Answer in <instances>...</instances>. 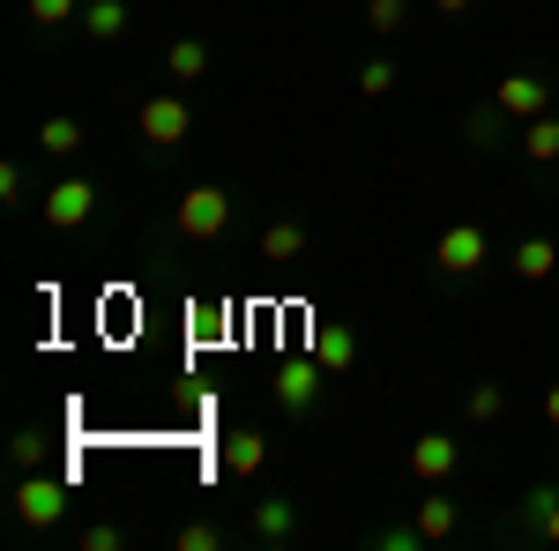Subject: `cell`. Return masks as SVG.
I'll return each mask as SVG.
<instances>
[{
	"label": "cell",
	"mask_w": 559,
	"mask_h": 551,
	"mask_svg": "<svg viewBox=\"0 0 559 551\" xmlns=\"http://www.w3.org/2000/svg\"><path fill=\"white\" fill-rule=\"evenodd\" d=\"M261 463H269V440H261V432H231V440H224V469H231V477H261Z\"/></svg>",
	"instance_id": "12"
},
{
	"label": "cell",
	"mask_w": 559,
	"mask_h": 551,
	"mask_svg": "<svg viewBox=\"0 0 559 551\" xmlns=\"http://www.w3.org/2000/svg\"><path fill=\"white\" fill-rule=\"evenodd\" d=\"M165 68H173V83H202V75H210V45H202V38H179L173 52H165Z\"/></svg>",
	"instance_id": "15"
},
{
	"label": "cell",
	"mask_w": 559,
	"mask_h": 551,
	"mask_svg": "<svg viewBox=\"0 0 559 551\" xmlns=\"http://www.w3.org/2000/svg\"><path fill=\"white\" fill-rule=\"evenodd\" d=\"M395 89V60H366L358 68V97H388Z\"/></svg>",
	"instance_id": "24"
},
{
	"label": "cell",
	"mask_w": 559,
	"mask_h": 551,
	"mask_svg": "<svg viewBox=\"0 0 559 551\" xmlns=\"http://www.w3.org/2000/svg\"><path fill=\"white\" fill-rule=\"evenodd\" d=\"M411 522H418V537H426V544H448V537H455V529H463V507H455V500H448V492H440V484H432L426 500H418V507H411Z\"/></svg>",
	"instance_id": "9"
},
{
	"label": "cell",
	"mask_w": 559,
	"mask_h": 551,
	"mask_svg": "<svg viewBox=\"0 0 559 551\" xmlns=\"http://www.w3.org/2000/svg\"><path fill=\"white\" fill-rule=\"evenodd\" d=\"M432 261H440V276H471V268H485V231H477V224H448V231L432 239Z\"/></svg>",
	"instance_id": "7"
},
{
	"label": "cell",
	"mask_w": 559,
	"mask_h": 551,
	"mask_svg": "<svg viewBox=\"0 0 559 551\" xmlns=\"http://www.w3.org/2000/svg\"><path fill=\"white\" fill-rule=\"evenodd\" d=\"M83 31L97 45H112L120 31H128V0H90V8H83Z\"/></svg>",
	"instance_id": "13"
},
{
	"label": "cell",
	"mask_w": 559,
	"mask_h": 551,
	"mask_svg": "<svg viewBox=\"0 0 559 551\" xmlns=\"http://www.w3.org/2000/svg\"><path fill=\"white\" fill-rule=\"evenodd\" d=\"M321 387H329V366H321L313 350L276 366V403H284V418H306V410L321 403Z\"/></svg>",
	"instance_id": "3"
},
{
	"label": "cell",
	"mask_w": 559,
	"mask_h": 551,
	"mask_svg": "<svg viewBox=\"0 0 559 551\" xmlns=\"http://www.w3.org/2000/svg\"><path fill=\"white\" fill-rule=\"evenodd\" d=\"M545 424H552V432H559V381L545 387Z\"/></svg>",
	"instance_id": "31"
},
{
	"label": "cell",
	"mask_w": 559,
	"mask_h": 551,
	"mask_svg": "<svg viewBox=\"0 0 559 551\" xmlns=\"http://www.w3.org/2000/svg\"><path fill=\"white\" fill-rule=\"evenodd\" d=\"M23 8H31V23H45V31H60V23L83 15V0H23Z\"/></svg>",
	"instance_id": "23"
},
{
	"label": "cell",
	"mask_w": 559,
	"mask_h": 551,
	"mask_svg": "<svg viewBox=\"0 0 559 551\" xmlns=\"http://www.w3.org/2000/svg\"><path fill=\"white\" fill-rule=\"evenodd\" d=\"M15 522H23V529H60V522H68V477L23 469V484H15Z\"/></svg>",
	"instance_id": "1"
},
{
	"label": "cell",
	"mask_w": 559,
	"mask_h": 551,
	"mask_svg": "<svg viewBox=\"0 0 559 551\" xmlns=\"http://www.w3.org/2000/svg\"><path fill=\"white\" fill-rule=\"evenodd\" d=\"M432 8H440V15H471V0H432Z\"/></svg>",
	"instance_id": "32"
},
{
	"label": "cell",
	"mask_w": 559,
	"mask_h": 551,
	"mask_svg": "<svg viewBox=\"0 0 559 551\" xmlns=\"http://www.w3.org/2000/svg\"><path fill=\"white\" fill-rule=\"evenodd\" d=\"M411 23V0H366V31H381V38H395Z\"/></svg>",
	"instance_id": "19"
},
{
	"label": "cell",
	"mask_w": 559,
	"mask_h": 551,
	"mask_svg": "<svg viewBox=\"0 0 559 551\" xmlns=\"http://www.w3.org/2000/svg\"><path fill=\"white\" fill-rule=\"evenodd\" d=\"M500 410H508V395H500L492 381H477V387H471V418H477V424H492Z\"/></svg>",
	"instance_id": "25"
},
{
	"label": "cell",
	"mask_w": 559,
	"mask_h": 551,
	"mask_svg": "<svg viewBox=\"0 0 559 551\" xmlns=\"http://www.w3.org/2000/svg\"><path fill=\"white\" fill-rule=\"evenodd\" d=\"M8 455H15V469H45L52 440H45V432H15V440H8Z\"/></svg>",
	"instance_id": "22"
},
{
	"label": "cell",
	"mask_w": 559,
	"mask_h": 551,
	"mask_svg": "<svg viewBox=\"0 0 559 551\" xmlns=\"http://www.w3.org/2000/svg\"><path fill=\"white\" fill-rule=\"evenodd\" d=\"M38 149H45V157H75V149H83V120L52 112V120L38 128Z\"/></svg>",
	"instance_id": "17"
},
{
	"label": "cell",
	"mask_w": 559,
	"mask_h": 551,
	"mask_svg": "<svg viewBox=\"0 0 559 551\" xmlns=\"http://www.w3.org/2000/svg\"><path fill=\"white\" fill-rule=\"evenodd\" d=\"M75 544H83V551H120V529H112V522H90Z\"/></svg>",
	"instance_id": "28"
},
{
	"label": "cell",
	"mask_w": 559,
	"mask_h": 551,
	"mask_svg": "<svg viewBox=\"0 0 559 551\" xmlns=\"http://www.w3.org/2000/svg\"><path fill=\"white\" fill-rule=\"evenodd\" d=\"M299 254H306V231H299V224H292V216L261 231V261H276V268H284V261H299Z\"/></svg>",
	"instance_id": "16"
},
{
	"label": "cell",
	"mask_w": 559,
	"mask_h": 551,
	"mask_svg": "<svg viewBox=\"0 0 559 551\" xmlns=\"http://www.w3.org/2000/svg\"><path fill=\"white\" fill-rule=\"evenodd\" d=\"M187 321H194V336H202V343H216V336H231V313H216L210 298H194V306H187Z\"/></svg>",
	"instance_id": "21"
},
{
	"label": "cell",
	"mask_w": 559,
	"mask_h": 551,
	"mask_svg": "<svg viewBox=\"0 0 559 551\" xmlns=\"http://www.w3.org/2000/svg\"><path fill=\"white\" fill-rule=\"evenodd\" d=\"M381 544L388 551H418L426 537H418V522H395V529H381Z\"/></svg>",
	"instance_id": "29"
},
{
	"label": "cell",
	"mask_w": 559,
	"mask_h": 551,
	"mask_svg": "<svg viewBox=\"0 0 559 551\" xmlns=\"http://www.w3.org/2000/svg\"><path fill=\"white\" fill-rule=\"evenodd\" d=\"M292 529H299V514L284 507V500H254V537L276 544V537H292Z\"/></svg>",
	"instance_id": "18"
},
{
	"label": "cell",
	"mask_w": 559,
	"mask_h": 551,
	"mask_svg": "<svg viewBox=\"0 0 559 551\" xmlns=\"http://www.w3.org/2000/svg\"><path fill=\"white\" fill-rule=\"evenodd\" d=\"M403 469H411L418 484H448V477L463 469V440H455V432H418L411 455H403Z\"/></svg>",
	"instance_id": "5"
},
{
	"label": "cell",
	"mask_w": 559,
	"mask_h": 551,
	"mask_svg": "<svg viewBox=\"0 0 559 551\" xmlns=\"http://www.w3.org/2000/svg\"><path fill=\"white\" fill-rule=\"evenodd\" d=\"M552 484H537V492H530V500H522V522H530V529H545V514H552Z\"/></svg>",
	"instance_id": "27"
},
{
	"label": "cell",
	"mask_w": 559,
	"mask_h": 551,
	"mask_svg": "<svg viewBox=\"0 0 559 551\" xmlns=\"http://www.w3.org/2000/svg\"><path fill=\"white\" fill-rule=\"evenodd\" d=\"M500 128H508V112H500V105H485V112H471V120H463L471 149H492V142H500Z\"/></svg>",
	"instance_id": "20"
},
{
	"label": "cell",
	"mask_w": 559,
	"mask_h": 551,
	"mask_svg": "<svg viewBox=\"0 0 559 551\" xmlns=\"http://www.w3.org/2000/svg\"><path fill=\"white\" fill-rule=\"evenodd\" d=\"M537 537H545V544L559 551V500H552V514H545V529H537Z\"/></svg>",
	"instance_id": "30"
},
{
	"label": "cell",
	"mask_w": 559,
	"mask_h": 551,
	"mask_svg": "<svg viewBox=\"0 0 559 551\" xmlns=\"http://www.w3.org/2000/svg\"><path fill=\"white\" fill-rule=\"evenodd\" d=\"M134 128H142V142H150V149H179V142L194 134V112H187V97H142Z\"/></svg>",
	"instance_id": "4"
},
{
	"label": "cell",
	"mask_w": 559,
	"mask_h": 551,
	"mask_svg": "<svg viewBox=\"0 0 559 551\" xmlns=\"http://www.w3.org/2000/svg\"><path fill=\"white\" fill-rule=\"evenodd\" d=\"M552 268H559V247H552V239H522V247H515V276H522V284H545Z\"/></svg>",
	"instance_id": "14"
},
{
	"label": "cell",
	"mask_w": 559,
	"mask_h": 551,
	"mask_svg": "<svg viewBox=\"0 0 559 551\" xmlns=\"http://www.w3.org/2000/svg\"><path fill=\"white\" fill-rule=\"evenodd\" d=\"M90 209H97V187H90L83 171H75V179H60V187H45V224H52V231L90 224Z\"/></svg>",
	"instance_id": "6"
},
{
	"label": "cell",
	"mask_w": 559,
	"mask_h": 551,
	"mask_svg": "<svg viewBox=\"0 0 559 551\" xmlns=\"http://www.w3.org/2000/svg\"><path fill=\"white\" fill-rule=\"evenodd\" d=\"M313 358H321L329 373H350V366H358V336L336 328V321H313Z\"/></svg>",
	"instance_id": "10"
},
{
	"label": "cell",
	"mask_w": 559,
	"mask_h": 551,
	"mask_svg": "<svg viewBox=\"0 0 559 551\" xmlns=\"http://www.w3.org/2000/svg\"><path fill=\"white\" fill-rule=\"evenodd\" d=\"M173 544H179V551H216V544H224V529H216V522H187Z\"/></svg>",
	"instance_id": "26"
},
{
	"label": "cell",
	"mask_w": 559,
	"mask_h": 551,
	"mask_svg": "<svg viewBox=\"0 0 559 551\" xmlns=\"http://www.w3.org/2000/svg\"><path fill=\"white\" fill-rule=\"evenodd\" d=\"M492 105H500V112H508V120H537V112H552V83H545V75H508V83L492 89Z\"/></svg>",
	"instance_id": "8"
},
{
	"label": "cell",
	"mask_w": 559,
	"mask_h": 551,
	"mask_svg": "<svg viewBox=\"0 0 559 551\" xmlns=\"http://www.w3.org/2000/svg\"><path fill=\"white\" fill-rule=\"evenodd\" d=\"M522 157H530V165H559V112L522 120Z\"/></svg>",
	"instance_id": "11"
},
{
	"label": "cell",
	"mask_w": 559,
	"mask_h": 551,
	"mask_svg": "<svg viewBox=\"0 0 559 551\" xmlns=\"http://www.w3.org/2000/svg\"><path fill=\"white\" fill-rule=\"evenodd\" d=\"M173 224H179V239H224V224H231V194H224V187H187L179 209H173Z\"/></svg>",
	"instance_id": "2"
}]
</instances>
